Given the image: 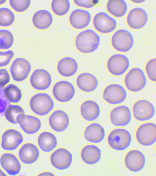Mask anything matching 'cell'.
I'll return each mask as SVG.
<instances>
[{
    "label": "cell",
    "instance_id": "cb8c5ba5",
    "mask_svg": "<svg viewBox=\"0 0 156 176\" xmlns=\"http://www.w3.org/2000/svg\"><path fill=\"white\" fill-rule=\"evenodd\" d=\"M79 68L78 63L74 58L66 56L61 59L58 62L56 68L58 73L65 77L74 75Z\"/></svg>",
    "mask_w": 156,
    "mask_h": 176
},
{
    "label": "cell",
    "instance_id": "4fadbf2b",
    "mask_svg": "<svg viewBox=\"0 0 156 176\" xmlns=\"http://www.w3.org/2000/svg\"><path fill=\"white\" fill-rule=\"evenodd\" d=\"M73 156L68 149L63 148L57 149L50 155V162L52 166L59 170L69 168L73 161Z\"/></svg>",
    "mask_w": 156,
    "mask_h": 176
},
{
    "label": "cell",
    "instance_id": "1f68e13d",
    "mask_svg": "<svg viewBox=\"0 0 156 176\" xmlns=\"http://www.w3.org/2000/svg\"><path fill=\"white\" fill-rule=\"evenodd\" d=\"M5 95L8 100L11 103H16L21 100L23 94L21 89L16 85L9 84L4 90Z\"/></svg>",
    "mask_w": 156,
    "mask_h": 176
},
{
    "label": "cell",
    "instance_id": "f35d334b",
    "mask_svg": "<svg viewBox=\"0 0 156 176\" xmlns=\"http://www.w3.org/2000/svg\"><path fill=\"white\" fill-rule=\"evenodd\" d=\"M15 55L11 50L5 51H0V68L7 66L9 64Z\"/></svg>",
    "mask_w": 156,
    "mask_h": 176
},
{
    "label": "cell",
    "instance_id": "484cf974",
    "mask_svg": "<svg viewBox=\"0 0 156 176\" xmlns=\"http://www.w3.org/2000/svg\"><path fill=\"white\" fill-rule=\"evenodd\" d=\"M81 116L85 120L91 122L95 120L101 113L99 105L96 101L91 100L85 101L80 107Z\"/></svg>",
    "mask_w": 156,
    "mask_h": 176
},
{
    "label": "cell",
    "instance_id": "8fae6325",
    "mask_svg": "<svg viewBox=\"0 0 156 176\" xmlns=\"http://www.w3.org/2000/svg\"><path fill=\"white\" fill-rule=\"evenodd\" d=\"M133 116L137 120L145 121L152 118L155 113L154 104L149 101L141 99L136 101L132 108Z\"/></svg>",
    "mask_w": 156,
    "mask_h": 176
},
{
    "label": "cell",
    "instance_id": "4316f807",
    "mask_svg": "<svg viewBox=\"0 0 156 176\" xmlns=\"http://www.w3.org/2000/svg\"><path fill=\"white\" fill-rule=\"evenodd\" d=\"M105 136L104 127L100 123H93L89 124L84 132V138L89 142L97 144L101 142Z\"/></svg>",
    "mask_w": 156,
    "mask_h": 176
},
{
    "label": "cell",
    "instance_id": "e0dca14e",
    "mask_svg": "<svg viewBox=\"0 0 156 176\" xmlns=\"http://www.w3.org/2000/svg\"><path fill=\"white\" fill-rule=\"evenodd\" d=\"M111 123L116 127H125L128 125L132 119L130 108L128 106L122 105L116 106L111 111L109 114Z\"/></svg>",
    "mask_w": 156,
    "mask_h": 176
},
{
    "label": "cell",
    "instance_id": "9c48e42d",
    "mask_svg": "<svg viewBox=\"0 0 156 176\" xmlns=\"http://www.w3.org/2000/svg\"><path fill=\"white\" fill-rule=\"evenodd\" d=\"M93 24L95 29L98 32L107 34L115 30L117 27V23L115 18L107 13L100 12L94 16Z\"/></svg>",
    "mask_w": 156,
    "mask_h": 176
},
{
    "label": "cell",
    "instance_id": "7a4b0ae2",
    "mask_svg": "<svg viewBox=\"0 0 156 176\" xmlns=\"http://www.w3.org/2000/svg\"><path fill=\"white\" fill-rule=\"evenodd\" d=\"M29 105L31 110L35 114L40 116H44L48 114L53 109L55 102L48 94L39 93L31 97Z\"/></svg>",
    "mask_w": 156,
    "mask_h": 176
},
{
    "label": "cell",
    "instance_id": "ba28073f",
    "mask_svg": "<svg viewBox=\"0 0 156 176\" xmlns=\"http://www.w3.org/2000/svg\"><path fill=\"white\" fill-rule=\"evenodd\" d=\"M31 70V63L28 60L22 57L14 59L9 69L12 79L18 82L25 80L28 77Z\"/></svg>",
    "mask_w": 156,
    "mask_h": 176
},
{
    "label": "cell",
    "instance_id": "277c9868",
    "mask_svg": "<svg viewBox=\"0 0 156 176\" xmlns=\"http://www.w3.org/2000/svg\"><path fill=\"white\" fill-rule=\"evenodd\" d=\"M124 83L127 89L132 92L142 90L147 83V77L144 71L138 67L131 68L125 76Z\"/></svg>",
    "mask_w": 156,
    "mask_h": 176
},
{
    "label": "cell",
    "instance_id": "f6af8a7d",
    "mask_svg": "<svg viewBox=\"0 0 156 176\" xmlns=\"http://www.w3.org/2000/svg\"><path fill=\"white\" fill-rule=\"evenodd\" d=\"M6 175L0 169V176Z\"/></svg>",
    "mask_w": 156,
    "mask_h": 176
},
{
    "label": "cell",
    "instance_id": "44dd1931",
    "mask_svg": "<svg viewBox=\"0 0 156 176\" xmlns=\"http://www.w3.org/2000/svg\"><path fill=\"white\" fill-rule=\"evenodd\" d=\"M92 19L90 13L87 10L77 8L73 10L69 16V22L73 28L78 30L87 28L90 24Z\"/></svg>",
    "mask_w": 156,
    "mask_h": 176
},
{
    "label": "cell",
    "instance_id": "ffe728a7",
    "mask_svg": "<svg viewBox=\"0 0 156 176\" xmlns=\"http://www.w3.org/2000/svg\"><path fill=\"white\" fill-rule=\"evenodd\" d=\"M17 121L22 130L29 135L37 133L42 126L41 121L39 118L25 114L19 115L17 117Z\"/></svg>",
    "mask_w": 156,
    "mask_h": 176
},
{
    "label": "cell",
    "instance_id": "603a6c76",
    "mask_svg": "<svg viewBox=\"0 0 156 176\" xmlns=\"http://www.w3.org/2000/svg\"><path fill=\"white\" fill-rule=\"evenodd\" d=\"M40 152L38 147L31 143L23 145L18 152V156L21 161L27 165L33 164L38 159Z\"/></svg>",
    "mask_w": 156,
    "mask_h": 176
},
{
    "label": "cell",
    "instance_id": "ee69618b",
    "mask_svg": "<svg viewBox=\"0 0 156 176\" xmlns=\"http://www.w3.org/2000/svg\"><path fill=\"white\" fill-rule=\"evenodd\" d=\"M130 1L136 4H141L145 2L146 0H131Z\"/></svg>",
    "mask_w": 156,
    "mask_h": 176
},
{
    "label": "cell",
    "instance_id": "5b68a950",
    "mask_svg": "<svg viewBox=\"0 0 156 176\" xmlns=\"http://www.w3.org/2000/svg\"><path fill=\"white\" fill-rule=\"evenodd\" d=\"M111 44L116 51L126 53L133 48L134 38L132 34L127 30L120 29L116 31L111 38Z\"/></svg>",
    "mask_w": 156,
    "mask_h": 176
},
{
    "label": "cell",
    "instance_id": "6da1fadb",
    "mask_svg": "<svg viewBox=\"0 0 156 176\" xmlns=\"http://www.w3.org/2000/svg\"><path fill=\"white\" fill-rule=\"evenodd\" d=\"M100 41V36L95 31L88 29L81 31L77 35L75 45L79 52L88 54L93 53L98 49Z\"/></svg>",
    "mask_w": 156,
    "mask_h": 176
},
{
    "label": "cell",
    "instance_id": "d4e9b609",
    "mask_svg": "<svg viewBox=\"0 0 156 176\" xmlns=\"http://www.w3.org/2000/svg\"><path fill=\"white\" fill-rule=\"evenodd\" d=\"M0 164L2 168L10 175L18 174L21 168V164L17 158L10 153H5L1 156Z\"/></svg>",
    "mask_w": 156,
    "mask_h": 176
},
{
    "label": "cell",
    "instance_id": "d6a6232c",
    "mask_svg": "<svg viewBox=\"0 0 156 176\" xmlns=\"http://www.w3.org/2000/svg\"><path fill=\"white\" fill-rule=\"evenodd\" d=\"M21 114H25L23 108L17 105H9L4 113L5 118L9 123L13 124H18L17 116Z\"/></svg>",
    "mask_w": 156,
    "mask_h": 176
},
{
    "label": "cell",
    "instance_id": "30bf717a",
    "mask_svg": "<svg viewBox=\"0 0 156 176\" xmlns=\"http://www.w3.org/2000/svg\"><path fill=\"white\" fill-rule=\"evenodd\" d=\"M76 93L74 86L71 82L66 80L57 82L52 89V93L55 99L61 103H66L71 101Z\"/></svg>",
    "mask_w": 156,
    "mask_h": 176
},
{
    "label": "cell",
    "instance_id": "e575fe53",
    "mask_svg": "<svg viewBox=\"0 0 156 176\" xmlns=\"http://www.w3.org/2000/svg\"><path fill=\"white\" fill-rule=\"evenodd\" d=\"M15 19V14L10 9L6 7L0 8V26H10L13 24Z\"/></svg>",
    "mask_w": 156,
    "mask_h": 176
},
{
    "label": "cell",
    "instance_id": "60d3db41",
    "mask_svg": "<svg viewBox=\"0 0 156 176\" xmlns=\"http://www.w3.org/2000/svg\"><path fill=\"white\" fill-rule=\"evenodd\" d=\"M9 104V102L5 95L4 90L0 87V118L4 116L6 108Z\"/></svg>",
    "mask_w": 156,
    "mask_h": 176
},
{
    "label": "cell",
    "instance_id": "4dcf8cb0",
    "mask_svg": "<svg viewBox=\"0 0 156 176\" xmlns=\"http://www.w3.org/2000/svg\"><path fill=\"white\" fill-rule=\"evenodd\" d=\"M106 8L108 12L116 18L124 16L128 10V6L124 0H110L107 1Z\"/></svg>",
    "mask_w": 156,
    "mask_h": 176
},
{
    "label": "cell",
    "instance_id": "7c38bea8",
    "mask_svg": "<svg viewBox=\"0 0 156 176\" xmlns=\"http://www.w3.org/2000/svg\"><path fill=\"white\" fill-rule=\"evenodd\" d=\"M136 140L139 144L144 146L154 144L156 141V125L152 122H147L140 125L135 134Z\"/></svg>",
    "mask_w": 156,
    "mask_h": 176
},
{
    "label": "cell",
    "instance_id": "5bb4252c",
    "mask_svg": "<svg viewBox=\"0 0 156 176\" xmlns=\"http://www.w3.org/2000/svg\"><path fill=\"white\" fill-rule=\"evenodd\" d=\"M52 77L50 73L43 68L34 70L30 78V83L34 89L38 91H44L48 89L52 82Z\"/></svg>",
    "mask_w": 156,
    "mask_h": 176
},
{
    "label": "cell",
    "instance_id": "74e56055",
    "mask_svg": "<svg viewBox=\"0 0 156 176\" xmlns=\"http://www.w3.org/2000/svg\"><path fill=\"white\" fill-rule=\"evenodd\" d=\"M156 59L153 58L149 60L146 63L145 70L146 74L151 81H156Z\"/></svg>",
    "mask_w": 156,
    "mask_h": 176
},
{
    "label": "cell",
    "instance_id": "d590c367",
    "mask_svg": "<svg viewBox=\"0 0 156 176\" xmlns=\"http://www.w3.org/2000/svg\"><path fill=\"white\" fill-rule=\"evenodd\" d=\"M14 42V35L10 31L6 29H0V50L10 49Z\"/></svg>",
    "mask_w": 156,
    "mask_h": 176
},
{
    "label": "cell",
    "instance_id": "836d02e7",
    "mask_svg": "<svg viewBox=\"0 0 156 176\" xmlns=\"http://www.w3.org/2000/svg\"><path fill=\"white\" fill-rule=\"evenodd\" d=\"M71 4L68 0H53L51 2V7L53 12L58 16H63L69 11Z\"/></svg>",
    "mask_w": 156,
    "mask_h": 176
},
{
    "label": "cell",
    "instance_id": "2e32d148",
    "mask_svg": "<svg viewBox=\"0 0 156 176\" xmlns=\"http://www.w3.org/2000/svg\"><path fill=\"white\" fill-rule=\"evenodd\" d=\"M125 165L130 171L137 172L142 170L144 167L146 159L144 153L137 149H132L126 155L124 159Z\"/></svg>",
    "mask_w": 156,
    "mask_h": 176
},
{
    "label": "cell",
    "instance_id": "9a60e30c",
    "mask_svg": "<svg viewBox=\"0 0 156 176\" xmlns=\"http://www.w3.org/2000/svg\"><path fill=\"white\" fill-rule=\"evenodd\" d=\"M149 16L146 10L141 7L131 9L126 16V23L131 29L139 30L144 28L147 24Z\"/></svg>",
    "mask_w": 156,
    "mask_h": 176
},
{
    "label": "cell",
    "instance_id": "3957f363",
    "mask_svg": "<svg viewBox=\"0 0 156 176\" xmlns=\"http://www.w3.org/2000/svg\"><path fill=\"white\" fill-rule=\"evenodd\" d=\"M132 140L131 134L127 129L117 128L112 130L107 137V142L112 149L122 151L130 146Z\"/></svg>",
    "mask_w": 156,
    "mask_h": 176
},
{
    "label": "cell",
    "instance_id": "83f0119b",
    "mask_svg": "<svg viewBox=\"0 0 156 176\" xmlns=\"http://www.w3.org/2000/svg\"><path fill=\"white\" fill-rule=\"evenodd\" d=\"M53 18L51 13L45 9H41L36 11L32 18L34 26L39 30H44L48 28L52 25Z\"/></svg>",
    "mask_w": 156,
    "mask_h": 176
},
{
    "label": "cell",
    "instance_id": "7402d4cb",
    "mask_svg": "<svg viewBox=\"0 0 156 176\" xmlns=\"http://www.w3.org/2000/svg\"><path fill=\"white\" fill-rule=\"evenodd\" d=\"M76 83L80 90L87 93L95 91L99 85L97 77L89 72H83L79 74L76 77Z\"/></svg>",
    "mask_w": 156,
    "mask_h": 176
},
{
    "label": "cell",
    "instance_id": "8992f818",
    "mask_svg": "<svg viewBox=\"0 0 156 176\" xmlns=\"http://www.w3.org/2000/svg\"><path fill=\"white\" fill-rule=\"evenodd\" d=\"M127 91L122 85L116 83L110 84L104 89L103 99L111 105H117L123 103L126 99Z\"/></svg>",
    "mask_w": 156,
    "mask_h": 176
},
{
    "label": "cell",
    "instance_id": "8d00e7d4",
    "mask_svg": "<svg viewBox=\"0 0 156 176\" xmlns=\"http://www.w3.org/2000/svg\"><path fill=\"white\" fill-rule=\"evenodd\" d=\"M9 4L12 8L18 13L23 12L27 10L31 4V1L9 0Z\"/></svg>",
    "mask_w": 156,
    "mask_h": 176
},
{
    "label": "cell",
    "instance_id": "52a82bcc",
    "mask_svg": "<svg viewBox=\"0 0 156 176\" xmlns=\"http://www.w3.org/2000/svg\"><path fill=\"white\" fill-rule=\"evenodd\" d=\"M130 66L129 58L126 55L121 53H115L110 56L108 59L106 67L109 73L117 76L124 74Z\"/></svg>",
    "mask_w": 156,
    "mask_h": 176
},
{
    "label": "cell",
    "instance_id": "7bdbcfd3",
    "mask_svg": "<svg viewBox=\"0 0 156 176\" xmlns=\"http://www.w3.org/2000/svg\"><path fill=\"white\" fill-rule=\"evenodd\" d=\"M41 176H55V175L49 171H44L41 172L37 175Z\"/></svg>",
    "mask_w": 156,
    "mask_h": 176
},
{
    "label": "cell",
    "instance_id": "bcb514c9",
    "mask_svg": "<svg viewBox=\"0 0 156 176\" xmlns=\"http://www.w3.org/2000/svg\"><path fill=\"white\" fill-rule=\"evenodd\" d=\"M6 0H0V5H3L6 2Z\"/></svg>",
    "mask_w": 156,
    "mask_h": 176
},
{
    "label": "cell",
    "instance_id": "f1b7e54d",
    "mask_svg": "<svg viewBox=\"0 0 156 176\" xmlns=\"http://www.w3.org/2000/svg\"><path fill=\"white\" fill-rule=\"evenodd\" d=\"M80 156L84 163L88 165H93L100 161L101 157V151L97 146L88 144L82 148Z\"/></svg>",
    "mask_w": 156,
    "mask_h": 176
},
{
    "label": "cell",
    "instance_id": "f546056e",
    "mask_svg": "<svg viewBox=\"0 0 156 176\" xmlns=\"http://www.w3.org/2000/svg\"><path fill=\"white\" fill-rule=\"evenodd\" d=\"M37 142L41 150L45 152H51L58 145L56 137L53 133L48 131H43L39 134Z\"/></svg>",
    "mask_w": 156,
    "mask_h": 176
},
{
    "label": "cell",
    "instance_id": "d6986e66",
    "mask_svg": "<svg viewBox=\"0 0 156 176\" xmlns=\"http://www.w3.org/2000/svg\"><path fill=\"white\" fill-rule=\"evenodd\" d=\"M49 125L54 131L62 133L65 131L70 124V118L68 114L60 109L53 111L48 118Z\"/></svg>",
    "mask_w": 156,
    "mask_h": 176
},
{
    "label": "cell",
    "instance_id": "b9f144b4",
    "mask_svg": "<svg viewBox=\"0 0 156 176\" xmlns=\"http://www.w3.org/2000/svg\"><path fill=\"white\" fill-rule=\"evenodd\" d=\"M10 75L5 68L0 69V87H4L10 81Z\"/></svg>",
    "mask_w": 156,
    "mask_h": 176
},
{
    "label": "cell",
    "instance_id": "ab89813d",
    "mask_svg": "<svg viewBox=\"0 0 156 176\" xmlns=\"http://www.w3.org/2000/svg\"><path fill=\"white\" fill-rule=\"evenodd\" d=\"M77 6L86 9H91L98 4L100 0H76L73 1Z\"/></svg>",
    "mask_w": 156,
    "mask_h": 176
},
{
    "label": "cell",
    "instance_id": "ac0fdd59",
    "mask_svg": "<svg viewBox=\"0 0 156 176\" xmlns=\"http://www.w3.org/2000/svg\"><path fill=\"white\" fill-rule=\"evenodd\" d=\"M23 140V135L20 132L14 129H9L2 134L1 146L5 150L13 151L19 147Z\"/></svg>",
    "mask_w": 156,
    "mask_h": 176
}]
</instances>
